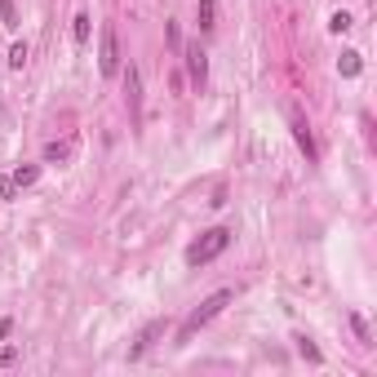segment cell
I'll return each instance as SVG.
<instances>
[{
	"mask_svg": "<svg viewBox=\"0 0 377 377\" xmlns=\"http://www.w3.org/2000/svg\"><path fill=\"white\" fill-rule=\"evenodd\" d=\"M298 355H302V359H311V364H319V359H324V355H319V346H315L311 338H298Z\"/></svg>",
	"mask_w": 377,
	"mask_h": 377,
	"instance_id": "14",
	"label": "cell"
},
{
	"mask_svg": "<svg viewBox=\"0 0 377 377\" xmlns=\"http://www.w3.org/2000/svg\"><path fill=\"white\" fill-rule=\"evenodd\" d=\"M89 32H93V18H89V13H76V18H72V36H76V45H85Z\"/></svg>",
	"mask_w": 377,
	"mask_h": 377,
	"instance_id": "12",
	"label": "cell"
},
{
	"mask_svg": "<svg viewBox=\"0 0 377 377\" xmlns=\"http://www.w3.org/2000/svg\"><path fill=\"white\" fill-rule=\"evenodd\" d=\"M9 333H13V319L5 315V319H0V342H5V338H9Z\"/></svg>",
	"mask_w": 377,
	"mask_h": 377,
	"instance_id": "21",
	"label": "cell"
},
{
	"mask_svg": "<svg viewBox=\"0 0 377 377\" xmlns=\"http://www.w3.org/2000/svg\"><path fill=\"white\" fill-rule=\"evenodd\" d=\"M351 22H355L351 13H346V9H338V13L329 18V32H333V36H346V32H351Z\"/></svg>",
	"mask_w": 377,
	"mask_h": 377,
	"instance_id": "13",
	"label": "cell"
},
{
	"mask_svg": "<svg viewBox=\"0 0 377 377\" xmlns=\"http://www.w3.org/2000/svg\"><path fill=\"white\" fill-rule=\"evenodd\" d=\"M195 18H200V32H213V27H218V0H200Z\"/></svg>",
	"mask_w": 377,
	"mask_h": 377,
	"instance_id": "10",
	"label": "cell"
},
{
	"mask_svg": "<svg viewBox=\"0 0 377 377\" xmlns=\"http://www.w3.org/2000/svg\"><path fill=\"white\" fill-rule=\"evenodd\" d=\"M124 72V93H129V111H133V120H143V76H138V67H120Z\"/></svg>",
	"mask_w": 377,
	"mask_h": 377,
	"instance_id": "5",
	"label": "cell"
},
{
	"mask_svg": "<svg viewBox=\"0 0 377 377\" xmlns=\"http://www.w3.org/2000/svg\"><path fill=\"white\" fill-rule=\"evenodd\" d=\"M183 58H187V76H191V85L195 89H204V80H209V53L200 45H187L183 49Z\"/></svg>",
	"mask_w": 377,
	"mask_h": 377,
	"instance_id": "4",
	"label": "cell"
},
{
	"mask_svg": "<svg viewBox=\"0 0 377 377\" xmlns=\"http://www.w3.org/2000/svg\"><path fill=\"white\" fill-rule=\"evenodd\" d=\"M351 329H355V338L364 342V346H373V333H369V324H364V315H351Z\"/></svg>",
	"mask_w": 377,
	"mask_h": 377,
	"instance_id": "16",
	"label": "cell"
},
{
	"mask_svg": "<svg viewBox=\"0 0 377 377\" xmlns=\"http://www.w3.org/2000/svg\"><path fill=\"white\" fill-rule=\"evenodd\" d=\"M72 151H76L72 138H62V143H49V147H45V164H67V160H72Z\"/></svg>",
	"mask_w": 377,
	"mask_h": 377,
	"instance_id": "8",
	"label": "cell"
},
{
	"mask_svg": "<svg viewBox=\"0 0 377 377\" xmlns=\"http://www.w3.org/2000/svg\"><path fill=\"white\" fill-rule=\"evenodd\" d=\"M164 32H169V45L183 49V36H178V22H164Z\"/></svg>",
	"mask_w": 377,
	"mask_h": 377,
	"instance_id": "18",
	"label": "cell"
},
{
	"mask_svg": "<svg viewBox=\"0 0 377 377\" xmlns=\"http://www.w3.org/2000/svg\"><path fill=\"white\" fill-rule=\"evenodd\" d=\"M160 333H164V319H151V324H147L143 333H138V342L129 346V359H138V355H147V351H151V342H156Z\"/></svg>",
	"mask_w": 377,
	"mask_h": 377,
	"instance_id": "6",
	"label": "cell"
},
{
	"mask_svg": "<svg viewBox=\"0 0 377 377\" xmlns=\"http://www.w3.org/2000/svg\"><path fill=\"white\" fill-rule=\"evenodd\" d=\"M293 138H298L302 156H306V160H315V138H311V124H306L302 116H293Z\"/></svg>",
	"mask_w": 377,
	"mask_h": 377,
	"instance_id": "7",
	"label": "cell"
},
{
	"mask_svg": "<svg viewBox=\"0 0 377 377\" xmlns=\"http://www.w3.org/2000/svg\"><path fill=\"white\" fill-rule=\"evenodd\" d=\"M231 302H235V293H231V289H218V293H209V298H204V302H200V306H195V311L183 319V329H178V342H191L195 333H200L204 324H213V319H218L222 311H227Z\"/></svg>",
	"mask_w": 377,
	"mask_h": 377,
	"instance_id": "1",
	"label": "cell"
},
{
	"mask_svg": "<svg viewBox=\"0 0 377 377\" xmlns=\"http://www.w3.org/2000/svg\"><path fill=\"white\" fill-rule=\"evenodd\" d=\"M0 18H5V27L18 22V13H13V0H0Z\"/></svg>",
	"mask_w": 377,
	"mask_h": 377,
	"instance_id": "17",
	"label": "cell"
},
{
	"mask_svg": "<svg viewBox=\"0 0 377 377\" xmlns=\"http://www.w3.org/2000/svg\"><path fill=\"white\" fill-rule=\"evenodd\" d=\"M9 67H13V72H22V67H27V45H22V40L9 49Z\"/></svg>",
	"mask_w": 377,
	"mask_h": 377,
	"instance_id": "15",
	"label": "cell"
},
{
	"mask_svg": "<svg viewBox=\"0 0 377 377\" xmlns=\"http://www.w3.org/2000/svg\"><path fill=\"white\" fill-rule=\"evenodd\" d=\"M9 178H13V187H18V191H22V187H32V183H36V178H40V169H36V164H18V169H13Z\"/></svg>",
	"mask_w": 377,
	"mask_h": 377,
	"instance_id": "11",
	"label": "cell"
},
{
	"mask_svg": "<svg viewBox=\"0 0 377 377\" xmlns=\"http://www.w3.org/2000/svg\"><path fill=\"white\" fill-rule=\"evenodd\" d=\"M338 72H342L346 80H355L359 72H364V62H359V53H355V49H342V58H338Z\"/></svg>",
	"mask_w": 377,
	"mask_h": 377,
	"instance_id": "9",
	"label": "cell"
},
{
	"mask_svg": "<svg viewBox=\"0 0 377 377\" xmlns=\"http://www.w3.org/2000/svg\"><path fill=\"white\" fill-rule=\"evenodd\" d=\"M0 195H5V200H13V195H18V187H13V178H0Z\"/></svg>",
	"mask_w": 377,
	"mask_h": 377,
	"instance_id": "19",
	"label": "cell"
},
{
	"mask_svg": "<svg viewBox=\"0 0 377 377\" xmlns=\"http://www.w3.org/2000/svg\"><path fill=\"white\" fill-rule=\"evenodd\" d=\"M227 244H231V227H213V231H204L200 240L187 249V262H191V267H204V262H213V258L227 253Z\"/></svg>",
	"mask_w": 377,
	"mask_h": 377,
	"instance_id": "2",
	"label": "cell"
},
{
	"mask_svg": "<svg viewBox=\"0 0 377 377\" xmlns=\"http://www.w3.org/2000/svg\"><path fill=\"white\" fill-rule=\"evenodd\" d=\"M120 40H116V27H102V49H98V72L102 76H120Z\"/></svg>",
	"mask_w": 377,
	"mask_h": 377,
	"instance_id": "3",
	"label": "cell"
},
{
	"mask_svg": "<svg viewBox=\"0 0 377 377\" xmlns=\"http://www.w3.org/2000/svg\"><path fill=\"white\" fill-rule=\"evenodd\" d=\"M18 359V346H0V364H13Z\"/></svg>",
	"mask_w": 377,
	"mask_h": 377,
	"instance_id": "20",
	"label": "cell"
}]
</instances>
